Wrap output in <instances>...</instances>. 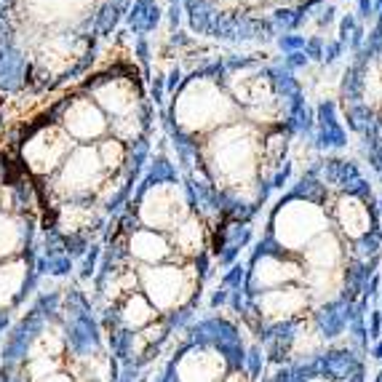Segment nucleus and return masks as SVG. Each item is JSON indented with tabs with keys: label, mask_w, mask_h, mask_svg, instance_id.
<instances>
[{
	"label": "nucleus",
	"mask_w": 382,
	"mask_h": 382,
	"mask_svg": "<svg viewBox=\"0 0 382 382\" xmlns=\"http://www.w3.org/2000/svg\"><path fill=\"white\" fill-rule=\"evenodd\" d=\"M281 206L214 305L249 334L265 366L345 342L369 350L382 278L369 195L345 179H315Z\"/></svg>",
	"instance_id": "obj_1"
},
{
	"label": "nucleus",
	"mask_w": 382,
	"mask_h": 382,
	"mask_svg": "<svg viewBox=\"0 0 382 382\" xmlns=\"http://www.w3.org/2000/svg\"><path fill=\"white\" fill-rule=\"evenodd\" d=\"M195 334L174 361L176 382H259L265 358L241 326L217 313Z\"/></svg>",
	"instance_id": "obj_2"
},
{
	"label": "nucleus",
	"mask_w": 382,
	"mask_h": 382,
	"mask_svg": "<svg viewBox=\"0 0 382 382\" xmlns=\"http://www.w3.org/2000/svg\"><path fill=\"white\" fill-rule=\"evenodd\" d=\"M369 350L358 345H334L318 353L267 363L259 382H366Z\"/></svg>",
	"instance_id": "obj_3"
},
{
	"label": "nucleus",
	"mask_w": 382,
	"mask_h": 382,
	"mask_svg": "<svg viewBox=\"0 0 382 382\" xmlns=\"http://www.w3.org/2000/svg\"><path fill=\"white\" fill-rule=\"evenodd\" d=\"M382 361V278H379V292H377V305L371 313V326H369V363Z\"/></svg>",
	"instance_id": "obj_4"
},
{
	"label": "nucleus",
	"mask_w": 382,
	"mask_h": 382,
	"mask_svg": "<svg viewBox=\"0 0 382 382\" xmlns=\"http://www.w3.org/2000/svg\"><path fill=\"white\" fill-rule=\"evenodd\" d=\"M366 382H382V361L379 363H369V377Z\"/></svg>",
	"instance_id": "obj_5"
}]
</instances>
